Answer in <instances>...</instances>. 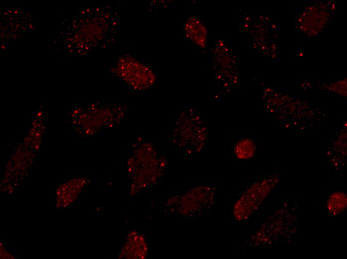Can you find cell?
Listing matches in <instances>:
<instances>
[{"instance_id":"obj_1","label":"cell","mask_w":347,"mask_h":259,"mask_svg":"<svg viewBox=\"0 0 347 259\" xmlns=\"http://www.w3.org/2000/svg\"><path fill=\"white\" fill-rule=\"evenodd\" d=\"M78 22L77 47L82 54L114 43L119 35V13L111 6L86 8Z\"/></svg>"},{"instance_id":"obj_2","label":"cell","mask_w":347,"mask_h":259,"mask_svg":"<svg viewBox=\"0 0 347 259\" xmlns=\"http://www.w3.org/2000/svg\"><path fill=\"white\" fill-rule=\"evenodd\" d=\"M130 150L128 170L132 187L140 189L155 184L164 173V158L142 137L134 139Z\"/></svg>"},{"instance_id":"obj_3","label":"cell","mask_w":347,"mask_h":259,"mask_svg":"<svg viewBox=\"0 0 347 259\" xmlns=\"http://www.w3.org/2000/svg\"><path fill=\"white\" fill-rule=\"evenodd\" d=\"M110 72L132 93L150 90L157 79L156 72L150 64L128 53L117 59Z\"/></svg>"},{"instance_id":"obj_4","label":"cell","mask_w":347,"mask_h":259,"mask_svg":"<svg viewBox=\"0 0 347 259\" xmlns=\"http://www.w3.org/2000/svg\"><path fill=\"white\" fill-rule=\"evenodd\" d=\"M200 116L191 109L182 112L177 118L171 139L184 153L193 155L203 151L207 143V129Z\"/></svg>"},{"instance_id":"obj_5","label":"cell","mask_w":347,"mask_h":259,"mask_svg":"<svg viewBox=\"0 0 347 259\" xmlns=\"http://www.w3.org/2000/svg\"><path fill=\"white\" fill-rule=\"evenodd\" d=\"M278 177L270 175L255 181L235 201L232 215L235 220L244 221L259 208L278 182Z\"/></svg>"},{"instance_id":"obj_6","label":"cell","mask_w":347,"mask_h":259,"mask_svg":"<svg viewBox=\"0 0 347 259\" xmlns=\"http://www.w3.org/2000/svg\"><path fill=\"white\" fill-rule=\"evenodd\" d=\"M216 189L211 185H202L192 189L179 198L174 206L179 214L190 218L203 214L210 209L213 203Z\"/></svg>"},{"instance_id":"obj_7","label":"cell","mask_w":347,"mask_h":259,"mask_svg":"<svg viewBox=\"0 0 347 259\" xmlns=\"http://www.w3.org/2000/svg\"><path fill=\"white\" fill-rule=\"evenodd\" d=\"M185 37L201 48H205L207 40V29L196 17L187 19L183 26Z\"/></svg>"},{"instance_id":"obj_8","label":"cell","mask_w":347,"mask_h":259,"mask_svg":"<svg viewBox=\"0 0 347 259\" xmlns=\"http://www.w3.org/2000/svg\"><path fill=\"white\" fill-rule=\"evenodd\" d=\"M233 154L239 160L252 158L256 151V145L251 138H244L237 141L233 147Z\"/></svg>"},{"instance_id":"obj_9","label":"cell","mask_w":347,"mask_h":259,"mask_svg":"<svg viewBox=\"0 0 347 259\" xmlns=\"http://www.w3.org/2000/svg\"><path fill=\"white\" fill-rule=\"evenodd\" d=\"M347 205V197L346 193L336 191L331 193L327 201V209L329 214L338 215L342 213Z\"/></svg>"}]
</instances>
